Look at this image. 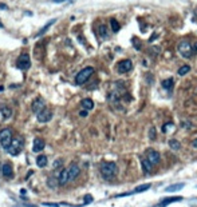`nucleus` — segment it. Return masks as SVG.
<instances>
[{"label": "nucleus", "mask_w": 197, "mask_h": 207, "mask_svg": "<svg viewBox=\"0 0 197 207\" xmlns=\"http://www.w3.org/2000/svg\"><path fill=\"white\" fill-rule=\"evenodd\" d=\"M99 171H101V175L105 179L110 180L118 174V166L114 162H102L101 166H99Z\"/></svg>", "instance_id": "nucleus-1"}, {"label": "nucleus", "mask_w": 197, "mask_h": 207, "mask_svg": "<svg viewBox=\"0 0 197 207\" xmlns=\"http://www.w3.org/2000/svg\"><path fill=\"white\" fill-rule=\"evenodd\" d=\"M94 74V68L93 67H86V68H83V70H81L78 74H76V76H75V83L78 86H82V84H85V83L87 82L88 79L91 77V75Z\"/></svg>", "instance_id": "nucleus-2"}, {"label": "nucleus", "mask_w": 197, "mask_h": 207, "mask_svg": "<svg viewBox=\"0 0 197 207\" xmlns=\"http://www.w3.org/2000/svg\"><path fill=\"white\" fill-rule=\"evenodd\" d=\"M12 131L10 130V128H3L1 131H0V144H1V147L4 148V150H8V147L11 146V143H12Z\"/></svg>", "instance_id": "nucleus-3"}, {"label": "nucleus", "mask_w": 197, "mask_h": 207, "mask_svg": "<svg viewBox=\"0 0 197 207\" xmlns=\"http://www.w3.org/2000/svg\"><path fill=\"white\" fill-rule=\"evenodd\" d=\"M177 50H178V52L181 54V56L187 57V59H190V57L193 56L192 45H190V43L188 42V40H181V42L178 43V45H177Z\"/></svg>", "instance_id": "nucleus-4"}, {"label": "nucleus", "mask_w": 197, "mask_h": 207, "mask_svg": "<svg viewBox=\"0 0 197 207\" xmlns=\"http://www.w3.org/2000/svg\"><path fill=\"white\" fill-rule=\"evenodd\" d=\"M23 139L22 138H13L12 139V143H11V146L8 147V152H10L12 156H16V155H19L23 150Z\"/></svg>", "instance_id": "nucleus-5"}, {"label": "nucleus", "mask_w": 197, "mask_h": 207, "mask_svg": "<svg viewBox=\"0 0 197 207\" xmlns=\"http://www.w3.org/2000/svg\"><path fill=\"white\" fill-rule=\"evenodd\" d=\"M31 67V59H30V55L28 54H22L18 59V68L25 71Z\"/></svg>", "instance_id": "nucleus-6"}, {"label": "nucleus", "mask_w": 197, "mask_h": 207, "mask_svg": "<svg viewBox=\"0 0 197 207\" xmlns=\"http://www.w3.org/2000/svg\"><path fill=\"white\" fill-rule=\"evenodd\" d=\"M146 158L149 159V162L152 163L153 166L158 165V163L161 162V155H160V152L156 151V150H153V148H148V151H146Z\"/></svg>", "instance_id": "nucleus-7"}, {"label": "nucleus", "mask_w": 197, "mask_h": 207, "mask_svg": "<svg viewBox=\"0 0 197 207\" xmlns=\"http://www.w3.org/2000/svg\"><path fill=\"white\" fill-rule=\"evenodd\" d=\"M117 68H118L119 74H126V72H129V71L133 70V63H131V60H129V59L121 60V62L117 64Z\"/></svg>", "instance_id": "nucleus-8"}, {"label": "nucleus", "mask_w": 197, "mask_h": 207, "mask_svg": "<svg viewBox=\"0 0 197 207\" xmlns=\"http://www.w3.org/2000/svg\"><path fill=\"white\" fill-rule=\"evenodd\" d=\"M67 171H68V179L71 180H75L76 178L79 176V174H81V167H79L78 165H75V163H71L70 166L67 167Z\"/></svg>", "instance_id": "nucleus-9"}, {"label": "nucleus", "mask_w": 197, "mask_h": 207, "mask_svg": "<svg viewBox=\"0 0 197 207\" xmlns=\"http://www.w3.org/2000/svg\"><path fill=\"white\" fill-rule=\"evenodd\" d=\"M44 108H46V103L42 98H36V99L32 102V104H31V110H32V112H35L36 115L40 112L42 110H44Z\"/></svg>", "instance_id": "nucleus-10"}, {"label": "nucleus", "mask_w": 197, "mask_h": 207, "mask_svg": "<svg viewBox=\"0 0 197 207\" xmlns=\"http://www.w3.org/2000/svg\"><path fill=\"white\" fill-rule=\"evenodd\" d=\"M36 116H38V122L39 123H47V122H50V120L52 119V112H51L48 108H44V110H42Z\"/></svg>", "instance_id": "nucleus-11"}, {"label": "nucleus", "mask_w": 197, "mask_h": 207, "mask_svg": "<svg viewBox=\"0 0 197 207\" xmlns=\"http://www.w3.org/2000/svg\"><path fill=\"white\" fill-rule=\"evenodd\" d=\"M68 182H70V179H68V171H67V168L61 170V172H59V176H58V185L64 186V185H67Z\"/></svg>", "instance_id": "nucleus-12"}, {"label": "nucleus", "mask_w": 197, "mask_h": 207, "mask_svg": "<svg viewBox=\"0 0 197 207\" xmlns=\"http://www.w3.org/2000/svg\"><path fill=\"white\" fill-rule=\"evenodd\" d=\"M1 175L4 178H12L13 176V170L11 163H4L1 166Z\"/></svg>", "instance_id": "nucleus-13"}, {"label": "nucleus", "mask_w": 197, "mask_h": 207, "mask_svg": "<svg viewBox=\"0 0 197 207\" xmlns=\"http://www.w3.org/2000/svg\"><path fill=\"white\" fill-rule=\"evenodd\" d=\"M44 140L40 139V138H35L34 139V146H32V151L34 152H40L42 150H44Z\"/></svg>", "instance_id": "nucleus-14"}, {"label": "nucleus", "mask_w": 197, "mask_h": 207, "mask_svg": "<svg viewBox=\"0 0 197 207\" xmlns=\"http://www.w3.org/2000/svg\"><path fill=\"white\" fill-rule=\"evenodd\" d=\"M141 167L142 171H145V174H150L153 171V165L149 162L148 158H141Z\"/></svg>", "instance_id": "nucleus-15"}, {"label": "nucleus", "mask_w": 197, "mask_h": 207, "mask_svg": "<svg viewBox=\"0 0 197 207\" xmlns=\"http://www.w3.org/2000/svg\"><path fill=\"white\" fill-rule=\"evenodd\" d=\"M181 199H182L181 197H169V198H165V199L162 200L160 205H157V206H154V207H166V206H169L170 203L178 202V200H181Z\"/></svg>", "instance_id": "nucleus-16"}, {"label": "nucleus", "mask_w": 197, "mask_h": 207, "mask_svg": "<svg viewBox=\"0 0 197 207\" xmlns=\"http://www.w3.org/2000/svg\"><path fill=\"white\" fill-rule=\"evenodd\" d=\"M161 86H162V88H164V90L170 91L173 88V86H175V80H173V77L164 79V80H162V83H161Z\"/></svg>", "instance_id": "nucleus-17"}, {"label": "nucleus", "mask_w": 197, "mask_h": 207, "mask_svg": "<svg viewBox=\"0 0 197 207\" xmlns=\"http://www.w3.org/2000/svg\"><path fill=\"white\" fill-rule=\"evenodd\" d=\"M0 114H1L3 119H10L12 116V110L10 107H7V106H1L0 107Z\"/></svg>", "instance_id": "nucleus-18"}, {"label": "nucleus", "mask_w": 197, "mask_h": 207, "mask_svg": "<svg viewBox=\"0 0 197 207\" xmlns=\"http://www.w3.org/2000/svg\"><path fill=\"white\" fill-rule=\"evenodd\" d=\"M81 104H82V107H83L86 111H90V110H93V108H94V102L91 99H88V98L82 100Z\"/></svg>", "instance_id": "nucleus-19"}, {"label": "nucleus", "mask_w": 197, "mask_h": 207, "mask_svg": "<svg viewBox=\"0 0 197 207\" xmlns=\"http://www.w3.org/2000/svg\"><path fill=\"white\" fill-rule=\"evenodd\" d=\"M47 156L46 155H39L38 158H36V166L38 167H40V168H43V167H46L47 166Z\"/></svg>", "instance_id": "nucleus-20"}, {"label": "nucleus", "mask_w": 197, "mask_h": 207, "mask_svg": "<svg viewBox=\"0 0 197 207\" xmlns=\"http://www.w3.org/2000/svg\"><path fill=\"white\" fill-rule=\"evenodd\" d=\"M184 187H185L184 183H177V185H172V186H169V187H166L165 188V191L166 192H173V191H178V190H181Z\"/></svg>", "instance_id": "nucleus-21"}, {"label": "nucleus", "mask_w": 197, "mask_h": 207, "mask_svg": "<svg viewBox=\"0 0 197 207\" xmlns=\"http://www.w3.org/2000/svg\"><path fill=\"white\" fill-rule=\"evenodd\" d=\"M169 147L172 148V150L177 151V150H180V148H181V143H180L177 139H170L169 140Z\"/></svg>", "instance_id": "nucleus-22"}, {"label": "nucleus", "mask_w": 197, "mask_h": 207, "mask_svg": "<svg viewBox=\"0 0 197 207\" xmlns=\"http://www.w3.org/2000/svg\"><path fill=\"white\" fill-rule=\"evenodd\" d=\"M98 31H99V35H101L103 39H106L107 36H109V31H107V27H106L105 24H101V25H99Z\"/></svg>", "instance_id": "nucleus-23"}, {"label": "nucleus", "mask_w": 197, "mask_h": 207, "mask_svg": "<svg viewBox=\"0 0 197 207\" xmlns=\"http://www.w3.org/2000/svg\"><path fill=\"white\" fill-rule=\"evenodd\" d=\"M149 188H150L149 183H146V185H141V186H138V187L134 188L133 194H139V192H144V191H146V190H149Z\"/></svg>", "instance_id": "nucleus-24"}, {"label": "nucleus", "mask_w": 197, "mask_h": 207, "mask_svg": "<svg viewBox=\"0 0 197 207\" xmlns=\"http://www.w3.org/2000/svg\"><path fill=\"white\" fill-rule=\"evenodd\" d=\"M55 23H56V19H52V20H51V22H48V23H47V24H46V25H44V27H43V28H42V30H40V31H39L38 36H42V35H43V34L46 32V31H47V30H48V28H50V27H51V25H52V24H55Z\"/></svg>", "instance_id": "nucleus-25"}, {"label": "nucleus", "mask_w": 197, "mask_h": 207, "mask_svg": "<svg viewBox=\"0 0 197 207\" xmlns=\"http://www.w3.org/2000/svg\"><path fill=\"white\" fill-rule=\"evenodd\" d=\"M189 71H190V66L185 64V66H182V67H180V70H178V75L184 76V75H187V74L189 72Z\"/></svg>", "instance_id": "nucleus-26"}, {"label": "nucleus", "mask_w": 197, "mask_h": 207, "mask_svg": "<svg viewBox=\"0 0 197 207\" xmlns=\"http://www.w3.org/2000/svg\"><path fill=\"white\" fill-rule=\"evenodd\" d=\"M110 24H111V30L114 31V32H118L119 28H121V25H119V23L117 22L115 19H111L110 20Z\"/></svg>", "instance_id": "nucleus-27"}, {"label": "nucleus", "mask_w": 197, "mask_h": 207, "mask_svg": "<svg viewBox=\"0 0 197 207\" xmlns=\"http://www.w3.org/2000/svg\"><path fill=\"white\" fill-rule=\"evenodd\" d=\"M172 127H175V124H173L172 122H168V123H165V124L162 126V132H164V134H166V132L169 131V128H172Z\"/></svg>", "instance_id": "nucleus-28"}, {"label": "nucleus", "mask_w": 197, "mask_h": 207, "mask_svg": "<svg viewBox=\"0 0 197 207\" xmlns=\"http://www.w3.org/2000/svg\"><path fill=\"white\" fill-rule=\"evenodd\" d=\"M149 139L150 140L156 139V128L154 127H150V130H149Z\"/></svg>", "instance_id": "nucleus-29"}, {"label": "nucleus", "mask_w": 197, "mask_h": 207, "mask_svg": "<svg viewBox=\"0 0 197 207\" xmlns=\"http://www.w3.org/2000/svg\"><path fill=\"white\" fill-rule=\"evenodd\" d=\"M62 165H63V160H62V159H56V162L54 163V168L62 167Z\"/></svg>", "instance_id": "nucleus-30"}, {"label": "nucleus", "mask_w": 197, "mask_h": 207, "mask_svg": "<svg viewBox=\"0 0 197 207\" xmlns=\"http://www.w3.org/2000/svg\"><path fill=\"white\" fill-rule=\"evenodd\" d=\"M93 202V197L91 195H86L85 197V205H88V203H91Z\"/></svg>", "instance_id": "nucleus-31"}, {"label": "nucleus", "mask_w": 197, "mask_h": 207, "mask_svg": "<svg viewBox=\"0 0 197 207\" xmlns=\"http://www.w3.org/2000/svg\"><path fill=\"white\" fill-rule=\"evenodd\" d=\"M43 205H44V206H51V207H59V205H56V203H48V202H44Z\"/></svg>", "instance_id": "nucleus-32"}, {"label": "nucleus", "mask_w": 197, "mask_h": 207, "mask_svg": "<svg viewBox=\"0 0 197 207\" xmlns=\"http://www.w3.org/2000/svg\"><path fill=\"white\" fill-rule=\"evenodd\" d=\"M192 51H193V55H196V54H197V42L192 45Z\"/></svg>", "instance_id": "nucleus-33"}, {"label": "nucleus", "mask_w": 197, "mask_h": 207, "mask_svg": "<svg viewBox=\"0 0 197 207\" xmlns=\"http://www.w3.org/2000/svg\"><path fill=\"white\" fill-rule=\"evenodd\" d=\"M79 115H81V116H87V111H81V112H79Z\"/></svg>", "instance_id": "nucleus-34"}, {"label": "nucleus", "mask_w": 197, "mask_h": 207, "mask_svg": "<svg viewBox=\"0 0 197 207\" xmlns=\"http://www.w3.org/2000/svg\"><path fill=\"white\" fill-rule=\"evenodd\" d=\"M181 126H182V127H190V126H192V124H190V123H188V122H187V123H184V122H182V124H181Z\"/></svg>", "instance_id": "nucleus-35"}, {"label": "nucleus", "mask_w": 197, "mask_h": 207, "mask_svg": "<svg viewBox=\"0 0 197 207\" xmlns=\"http://www.w3.org/2000/svg\"><path fill=\"white\" fill-rule=\"evenodd\" d=\"M192 146H193V147H196V148H197V139H195V140L192 142Z\"/></svg>", "instance_id": "nucleus-36"}, {"label": "nucleus", "mask_w": 197, "mask_h": 207, "mask_svg": "<svg viewBox=\"0 0 197 207\" xmlns=\"http://www.w3.org/2000/svg\"><path fill=\"white\" fill-rule=\"evenodd\" d=\"M52 1H56V3H62V1H64V0H52Z\"/></svg>", "instance_id": "nucleus-37"}, {"label": "nucleus", "mask_w": 197, "mask_h": 207, "mask_svg": "<svg viewBox=\"0 0 197 207\" xmlns=\"http://www.w3.org/2000/svg\"><path fill=\"white\" fill-rule=\"evenodd\" d=\"M25 207H36V206H31V205H24Z\"/></svg>", "instance_id": "nucleus-38"}, {"label": "nucleus", "mask_w": 197, "mask_h": 207, "mask_svg": "<svg viewBox=\"0 0 197 207\" xmlns=\"http://www.w3.org/2000/svg\"><path fill=\"white\" fill-rule=\"evenodd\" d=\"M0 27H3V24H1V22H0Z\"/></svg>", "instance_id": "nucleus-39"}, {"label": "nucleus", "mask_w": 197, "mask_h": 207, "mask_svg": "<svg viewBox=\"0 0 197 207\" xmlns=\"http://www.w3.org/2000/svg\"><path fill=\"white\" fill-rule=\"evenodd\" d=\"M0 174H1V168H0Z\"/></svg>", "instance_id": "nucleus-40"}]
</instances>
